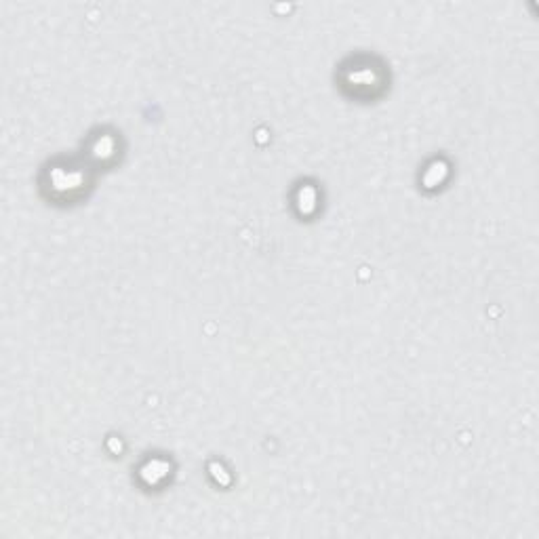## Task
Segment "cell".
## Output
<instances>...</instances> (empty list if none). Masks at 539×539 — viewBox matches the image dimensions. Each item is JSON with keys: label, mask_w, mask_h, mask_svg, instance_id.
Here are the masks:
<instances>
[{"label": "cell", "mask_w": 539, "mask_h": 539, "mask_svg": "<svg viewBox=\"0 0 539 539\" xmlns=\"http://www.w3.org/2000/svg\"><path fill=\"white\" fill-rule=\"evenodd\" d=\"M95 186V171L85 158L55 156L38 175V190L55 207H74L89 198Z\"/></svg>", "instance_id": "6da1fadb"}, {"label": "cell", "mask_w": 539, "mask_h": 539, "mask_svg": "<svg viewBox=\"0 0 539 539\" xmlns=\"http://www.w3.org/2000/svg\"><path fill=\"white\" fill-rule=\"evenodd\" d=\"M335 81L339 91L354 102L369 104L382 99L390 89V70L384 59L371 53L348 55L337 66Z\"/></svg>", "instance_id": "7a4b0ae2"}, {"label": "cell", "mask_w": 539, "mask_h": 539, "mask_svg": "<svg viewBox=\"0 0 539 539\" xmlns=\"http://www.w3.org/2000/svg\"><path fill=\"white\" fill-rule=\"evenodd\" d=\"M125 154L123 137L112 127L95 129L85 142L83 158L91 165L93 171H110L121 165Z\"/></svg>", "instance_id": "3957f363"}, {"label": "cell", "mask_w": 539, "mask_h": 539, "mask_svg": "<svg viewBox=\"0 0 539 539\" xmlns=\"http://www.w3.org/2000/svg\"><path fill=\"white\" fill-rule=\"evenodd\" d=\"M173 474H175V466L171 462V457H163V455L144 457L142 464H139L135 470L137 483L148 491H161L167 483H171Z\"/></svg>", "instance_id": "277c9868"}, {"label": "cell", "mask_w": 539, "mask_h": 539, "mask_svg": "<svg viewBox=\"0 0 539 539\" xmlns=\"http://www.w3.org/2000/svg\"><path fill=\"white\" fill-rule=\"evenodd\" d=\"M291 207L299 219H312L321 211V190L312 182L297 184L291 194Z\"/></svg>", "instance_id": "5b68a950"}, {"label": "cell", "mask_w": 539, "mask_h": 539, "mask_svg": "<svg viewBox=\"0 0 539 539\" xmlns=\"http://www.w3.org/2000/svg\"><path fill=\"white\" fill-rule=\"evenodd\" d=\"M449 175H451V165L445 161V158L436 156L424 167L422 175H419V184H422V188L428 192H436L449 182Z\"/></svg>", "instance_id": "8992f818"}]
</instances>
